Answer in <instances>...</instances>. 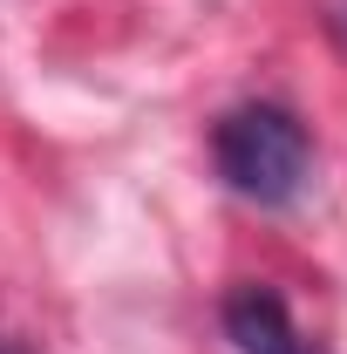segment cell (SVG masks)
Instances as JSON below:
<instances>
[{"instance_id":"1","label":"cell","mask_w":347,"mask_h":354,"mask_svg":"<svg viewBox=\"0 0 347 354\" xmlns=\"http://www.w3.org/2000/svg\"><path fill=\"white\" fill-rule=\"evenodd\" d=\"M212 157H218V177L238 191V198H252V205H293L306 184V130L293 109H279V102H245V109H232L212 136Z\"/></svg>"},{"instance_id":"2","label":"cell","mask_w":347,"mask_h":354,"mask_svg":"<svg viewBox=\"0 0 347 354\" xmlns=\"http://www.w3.org/2000/svg\"><path fill=\"white\" fill-rule=\"evenodd\" d=\"M225 334L238 341V354H306L300 327L272 286H232L225 293Z\"/></svg>"},{"instance_id":"3","label":"cell","mask_w":347,"mask_h":354,"mask_svg":"<svg viewBox=\"0 0 347 354\" xmlns=\"http://www.w3.org/2000/svg\"><path fill=\"white\" fill-rule=\"evenodd\" d=\"M0 354H14V348H0Z\"/></svg>"}]
</instances>
